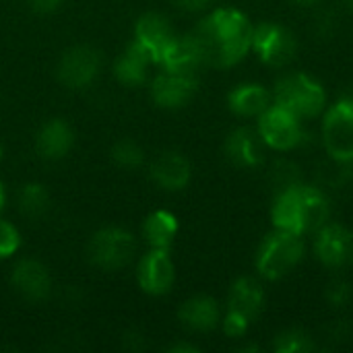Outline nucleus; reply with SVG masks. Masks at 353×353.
Here are the masks:
<instances>
[{"instance_id":"19","label":"nucleus","mask_w":353,"mask_h":353,"mask_svg":"<svg viewBox=\"0 0 353 353\" xmlns=\"http://www.w3.org/2000/svg\"><path fill=\"white\" fill-rule=\"evenodd\" d=\"M228 101L234 114L242 118H254L261 116L271 105V93L263 85L244 83L230 93Z\"/></svg>"},{"instance_id":"27","label":"nucleus","mask_w":353,"mask_h":353,"mask_svg":"<svg viewBox=\"0 0 353 353\" xmlns=\"http://www.w3.org/2000/svg\"><path fill=\"white\" fill-rule=\"evenodd\" d=\"M114 161H118L122 168H139L143 163V151L132 141H120L112 149Z\"/></svg>"},{"instance_id":"23","label":"nucleus","mask_w":353,"mask_h":353,"mask_svg":"<svg viewBox=\"0 0 353 353\" xmlns=\"http://www.w3.org/2000/svg\"><path fill=\"white\" fill-rule=\"evenodd\" d=\"M176 232H178V221L168 211H155L153 215L145 219V225H143V234L147 242L153 248H163V250L170 248V244L176 238Z\"/></svg>"},{"instance_id":"13","label":"nucleus","mask_w":353,"mask_h":353,"mask_svg":"<svg viewBox=\"0 0 353 353\" xmlns=\"http://www.w3.org/2000/svg\"><path fill=\"white\" fill-rule=\"evenodd\" d=\"M139 283L151 296L168 294L174 283V263L163 248H153L139 265Z\"/></svg>"},{"instance_id":"6","label":"nucleus","mask_w":353,"mask_h":353,"mask_svg":"<svg viewBox=\"0 0 353 353\" xmlns=\"http://www.w3.org/2000/svg\"><path fill=\"white\" fill-rule=\"evenodd\" d=\"M323 143L331 159L353 161V99L337 101L325 114Z\"/></svg>"},{"instance_id":"14","label":"nucleus","mask_w":353,"mask_h":353,"mask_svg":"<svg viewBox=\"0 0 353 353\" xmlns=\"http://www.w3.org/2000/svg\"><path fill=\"white\" fill-rule=\"evenodd\" d=\"M265 141L261 139L259 130L252 128H238L225 141V155L240 168H256L265 159Z\"/></svg>"},{"instance_id":"17","label":"nucleus","mask_w":353,"mask_h":353,"mask_svg":"<svg viewBox=\"0 0 353 353\" xmlns=\"http://www.w3.org/2000/svg\"><path fill=\"white\" fill-rule=\"evenodd\" d=\"M12 285L27 298L33 302L43 300L50 294V275L48 269L37 263V261H21L14 271H12Z\"/></svg>"},{"instance_id":"20","label":"nucleus","mask_w":353,"mask_h":353,"mask_svg":"<svg viewBox=\"0 0 353 353\" xmlns=\"http://www.w3.org/2000/svg\"><path fill=\"white\" fill-rule=\"evenodd\" d=\"M72 147V130L64 120L48 122L37 134V151L46 159H60Z\"/></svg>"},{"instance_id":"34","label":"nucleus","mask_w":353,"mask_h":353,"mask_svg":"<svg viewBox=\"0 0 353 353\" xmlns=\"http://www.w3.org/2000/svg\"><path fill=\"white\" fill-rule=\"evenodd\" d=\"M2 207H4V186L0 182V211H2Z\"/></svg>"},{"instance_id":"8","label":"nucleus","mask_w":353,"mask_h":353,"mask_svg":"<svg viewBox=\"0 0 353 353\" xmlns=\"http://www.w3.org/2000/svg\"><path fill=\"white\" fill-rule=\"evenodd\" d=\"M134 254V240L128 232L118 228H105L97 232L89 242V259L93 265L114 271L130 263Z\"/></svg>"},{"instance_id":"22","label":"nucleus","mask_w":353,"mask_h":353,"mask_svg":"<svg viewBox=\"0 0 353 353\" xmlns=\"http://www.w3.org/2000/svg\"><path fill=\"white\" fill-rule=\"evenodd\" d=\"M151 62L149 54L139 41H132L126 52L116 62V77L124 85H141L147 77V64Z\"/></svg>"},{"instance_id":"7","label":"nucleus","mask_w":353,"mask_h":353,"mask_svg":"<svg viewBox=\"0 0 353 353\" xmlns=\"http://www.w3.org/2000/svg\"><path fill=\"white\" fill-rule=\"evenodd\" d=\"M256 52V56L275 68H281L285 64H290L296 56L298 43L296 37L290 29H285L283 25L277 23H261L259 27H254L252 33V48Z\"/></svg>"},{"instance_id":"11","label":"nucleus","mask_w":353,"mask_h":353,"mask_svg":"<svg viewBox=\"0 0 353 353\" xmlns=\"http://www.w3.org/2000/svg\"><path fill=\"white\" fill-rule=\"evenodd\" d=\"M174 31L165 17L157 12H147L137 21L134 27V41H139L145 52L149 54L151 62H161L163 54L174 41Z\"/></svg>"},{"instance_id":"32","label":"nucleus","mask_w":353,"mask_h":353,"mask_svg":"<svg viewBox=\"0 0 353 353\" xmlns=\"http://www.w3.org/2000/svg\"><path fill=\"white\" fill-rule=\"evenodd\" d=\"M62 0H29L31 8L37 10V12H52L60 6Z\"/></svg>"},{"instance_id":"16","label":"nucleus","mask_w":353,"mask_h":353,"mask_svg":"<svg viewBox=\"0 0 353 353\" xmlns=\"http://www.w3.org/2000/svg\"><path fill=\"white\" fill-rule=\"evenodd\" d=\"M151 178L165 190H182L190 180V163L182 153H161L151 168Z\"/></svg>"},{"instance_id":"25","label":"nucleus","mask_w":353,"mask_h":353,"mask_svg":"<svg viewBox=\"0 0 353 353\" xmlns=\"http://www.w3.org/2000/svg\"><path fill=\"white\" fill-rule=\"evenodd\" d=\"M271 182L275 186L277 192L300 184V170L296 168V163L288 161V159H279L273 163L271 168Z\"/></svg>"},{"instance_id":"31","label":"nucleus","mask_w":353,"mask_h":353,"mask_svg":"<svg viewBox=\"0 0 353 353\" xmlns=\"http://www.w3.org/2000/svg\"><path fill=\"white\" fill-rule=\"evenodd\" d=\"M174 6L186 10V12H199V10H205L213 4V0H170Z\"/></svg>"},{"instance_id":"9","label":"nucleus","mask_w":353,"mask_h":353,"mask_svg":"<svg viewBox=\"0 0 353 353\" xmlns=\"http://www.w3.org/2000/svg\"><path fill=\"white\" fill-rule=\"evenodd\" d=\"M314 254L329 269H343L353 261V234L339 223H325L314 238Z\"/></svg>"},{"instance_id":"36","label":"nucleus","mask_w":353,"mask_h":353,"mask_svg":"<svg viewBox=\"0 0 353 353\" xmlns=\"http://www.w3.org/2000/svg\"><path fill=\"white\" fill-rule=\"evenodd\" d=\"M345 4H347V6L353 10V0H345Z\"/></svg>"},{"instance_id":"35","label":"nucleus","mask_w":353,"mask_h":353,"mask_svg":"<svg viewBox=\"0 0 353 353\" xmlns=\"http://www.w3.org/2000/svg\"><path fill=\"white\" fill-rule=\"evenodd\" d=\"M294 2H298V4H316L319 0H294Z\"/></svg>"},{"instance_id":"33","label":"nucleus","mask_w":353,"mask_h":353,"mask_svg":"<svg viewBox=\"0 0 353 353\" xmlns=\"http://www.w3.org/2000/svg\"><path fill=\"white\" fill-rule=\"evenodd\" d=\"M172 352H196V350L190 345H176V347H172Z\"/></svg>"},{"instance_id":"12","label":"nucleus","mask_w":353,"mask_h":353,"mask_svg":"<svg viewBox=\"0 0 353 353\" xmlns=\"http://www.w3.org/2000/svg\"><path fill=\"white\" fill-rule=\"evenodd\" d=\"M196 91V74H184V72H170L165 70L153 81L151 95L157 105L174 110L182 108L192 99Z\"/></svg>"},{"instance_id":"10","label":"nucleus","mask_w":353,"mask_h":353,"mask_svg":"<svg viewBox=\"0 0 353 353\" xmlns=\"http://www.w3.org/2000/svg\"><path fill=\"white\" fill-rule=\"evenodd\" d=\"M99 70V52L91 46H77L68 50L58 64V79L70 87H87Z\"/></svg>"},{"instance_id":"4","label":"nucleus","mask_w":353,"mask_h":353,"mask_svg":"<svg viewBox=\"0 0 353 353\" xmlns=\"http://www.w3.org/2000/svg\"><path fill=\"white\" fill-rule=\"evenodd\" d=\"M273 103L281 105L283 110L292 112L294 116L302 118H314L323 112L327 95L319 81L304 72H294L283 77L275 91H273Z\"/></svg>"},{"instance_id":"18","label":"nucleus","mask_w":353,"mask_h":353,"mask_svg":"<svg viewBox=\"0 0 353 353\" xmlns=\"http://www.w3.org/2000/svg\"><path fill=\"white\" fill-rule=\"evenodd\" d=\"M265 304V294L263 288L250 279V277H242L234 283L232 292H230V302H228V312L242 316L244 321L252 323L259 312L263 310Z\"/></svg>"},{"instance_id":"30","label":"nucleus","mask_w":353,"mask_h":353,"mask_svg":"<svg viewBox=\"0 0 353 353\" xmlns=\"http://www.w3.org/2000/svg\"><path fill=\"white\" fill-rule=\"evenodd\" d=\"M327 298H329V302H331L333 306H345V304L352 300V290H350L347 283L337 281V283H333V285L329 288Z\"/></svg>"},{"instance_id":"24","label":"nucleus","mask_w":353,"mask_h":353,"mask_svg":"<svg viewBox=\"0 0 353 353\" xmlns=\"http://www.w3.org/2000/svg\"><path fill=\"white\" fill-rule=\"evenodd\" d=\"M50 196L48 190L41 184H27L21 190V209L29 215V217H37L48 209Z\"/></svg>"},{"instance_id":"37","label":"nucleus","mask_w":353,"mask_h":353,"mask_svg":"<svg viewBox=\"0 0 353 353\" xmlns=\"http://www.w3.org/2000/svg\"><path fill=\"white\" fill-rule=\"evenodd\" d=\"M0 157H2V147H0Z\"/></svg>"},{"instance_id":"21","label":"nucleus","mask_w":353,"mask_h":353,"mask_svg":"<svg viewBox=\"0 0 353 353\" xmlns=\"http://www.w3.org/2000/svg\"><path fill=\"white\" fill-rule=\"evenodd\" d=\"M180 321L192 331H211L219 323V306L213 298L196 296L180 308Z\"/></svg>"},{"instance_id":"5","label":"nucleus","mask_w":353,"mask_h":353,"mask_svg":"<svg viewBox=\"0 0 353 353\" xmlns=\"http://www.w3.org/2000/svg\"><path fill=\"white\" fill-rule=\"evenodd\" d=\"M256 130L265 141L267 149H275V151H292L304 141L302 120L277 103H271L259 116Z\"/></svg>"},{"instance_id":"2","label":"nucleus","mask_w":353,"mask_h":353,"mask_svg":"<svg viewBox=\"0 0 353 353\" xmlns=\"http://www.w3.org/2000/svg\"><path fill=\"white\" fill-rule=\"evenodd\" d=\"M331 215L329 201L325 192L316 186L296 184L277 192L271 217L275 230L292 232L296 236L316 234Z\"/></svg>"},{"instance_id":"29","label":"nucleus","mask_w":353,"mask_h":353,"mask_svg":"<svg viewBox=\"0 0 353 353\" xmlns=\"http://www.w3.org/2000/svg\"><path fill=\"white\" fill-rule=\"evenodd\" d=\"M248 327H250V323L244 321V319L238 316V314L228 312L225 319H223V331H225L230 337H242V335L248 331Z\"/></svg>"},{"instance_id":"28","label":"nucleus","mask_w":353,"mask_h":353,"mask_svg":"<svg viewBox=\"0 0 353 353\" xmlns=\"http://www.w3.org/2000/svg\"><path fill=\"white\" fill-rule=\"evenodd\" d=\"M19 244H21L19 232L10 223L0 219V259L10 256L19 248Z\"/></svg>"},{"instance_id":"3","label":"nucleus","mask_w":353,"mask_h":353,"mask_svg":"<svg viewBox=\"0 0 353 353\" xmlns=\"http://www.w3.org/2000/svg\"><path fill=\"white\" fill-rule=\"evenodd\" d=\"M304 256V242L302 236L292 232L275 230L271 236L265 238L256 252V271L265 279H281L292 273Z\"/></svg>"},{"instance_id":"1","label":"nucleus","mask_w":353,"mask_h":353,"mask_svg":"<svg viewBox=\"0 0 353 353\" xmlns=\"http://www.w3.org/2000/svg\"><path fill=\"white\" fill-rule=\"evenodd\" d=\"M252 33L254 27L244 12L236 8H217L196 25L192 35L196 37L207 64L234 66L250 52Z\"/></svg>"},{"instance_id":"15","label":"nucleus","mask_w":353,"mask_h":353,"mask_svg":"<svg viewBox=\"0 0 353 353\" xmlns=\"http://www.w3.org/2000/svg\"><path fill=\"white\" fill-rule=\"evenodd\" d=\"M165 70L170 72H184V74H196V70L207 64L205 54L196 41V37L190 33L186 37H174L172 46L163 54L161 62Z\"/></svg>"},{"instance_id":"26","label":"nucleus","mask_w":353,"mask_h":353,"mask_svg":"<svg viewBox=\"0 0 353 353\" xmlns=\"http://www.w3.org/2000/svg\"><path fill=\"white\" fill-rule=\"evenodd\" d=\"M314 345L310 343V337L302 331H285L277 337L275 350L281 353H302L310 352Z\"/></svg>"}]
</instances>
